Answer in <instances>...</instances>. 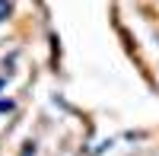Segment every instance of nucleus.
<instances>
[{"instance_id":"nucleus-1","label":"nucleus","mask_w":159,"mask_h":156,"mask_svg":"<svg viewBox=\"0 0 159 156\" xmlns=\"http://www.w3.org/2000/svg\"><path fill=\"white\" fill-rule=\"evenodd\" d=\"M13 108H16V102H13V99H0V115H10Z\"/></svg>"},{"instance_id":"nucleus-2","label":"nucleus","mask_w":159,"mask_h":156,"mask_svg":"<svg viewBox=\"0 0 159 156\" xmlns=\"http://www.w3.org/2000/svg\"><path fill=\"white\" fill-rule=\"evenodd\" d=\"M10 16V0H0V22Z\"/></svg>"},{"instance_id":"nucleus-3","label":"nucleus","mask_w":159,"mask_h":156,"mask_svg":"<svg viewBox=\"0 0 159 156\" xmlns=\"http://www.w3.org/2000/svg\"><path fill=\"white\" fill-rule=\"evenodd\" d=\"M3 86H7V76H0V89H3Z\"/></svg>"}]
</instances>
